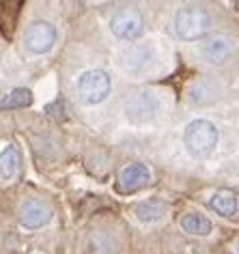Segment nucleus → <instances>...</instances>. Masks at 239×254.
<instances>
[{"label": "nucleus", "instance_id": "0eeeda50", "mask_svg": "<svg viewBox=\"0 0 239 254\" xmlns=\"http://www.w3.org/2000/svg\"><path fill=\"white\" fill-rule=\"evenodd\" d=\"M151 181V170L144 166V164H129L121 170L119 175V192L123 194H134L138 190H142L147 183Z\"/></svg>", "mask_w": 239, "mask_h": 254}, {"label": "nucleus", "instance_id": "9d476101", "mask_svg": "<svg viewBox=\"0 0 239 254\" xmlns=\"http://www.w3.org/2000/svg\"><path fill=\"white\" fill-rule=\"evenodd\" d=\"M233 50H235L233 39H229V37H224V35H218L205 43L203 56L209 63H213V65H222V63L233 54Z\"/></svg>", "mask_w": 239, "mask_h": 254}, {"label": "nucleus", "instance_id": "4468645a", "mask_svg": "<svg viewBox=\"0 0 239 254\" xmlns=\"http://www.w3.org/2000/svg\"><path fill=\"white\" fill-rule=\"evenodd\" d=\"M181 228L190 235H198V237H205V235L211 233V222L200 213H187L183 220H181Z\"/></svg>", "mask_w": 239, "mask_h": 254}, {"label": "nucleus", "instance_id": "f3484780", "mask_svg": "<svg viewBox=\"0 0 239 254\" xmlns=\"http://www.w3.org/2000/svg\"><path fill=\"white\" fill-rule=\"evenodd\" d=\"M235 252H237V254H239V239H237V241H235Z\"/></svg>", "mask_w": 239, "mask_h": 254}, {"label": "nucleus", "instance_id": "f8f14e48", "mask_svg": "<svg viewBox=\"0 0 239 254\" xmlns=\"http://www.w3.org/2000/svg\"><path fill=\"white\" fill-rule=\"evenodd\" d=\"M209 207L222 218H233L237 213V196L229 190H218L216 194H211Z\"/></svg>", "mask_w": 239, "mask_h": 254}, {"label": "nucleus", "instance_id": "dca6fc26", "mask_svg": "<svg viewBox=\"0 0 239 254\" xmlns=\"http://www.w3.org/2000/svg\"><path fill=\"white\" fill-rule=\"evenodd\" d=\"M149 59V50L147 48H131L125 52V67L131 69V71H138L147 65Z\"/></svg>", "mask_w": 239, "mask_h": 254}, {"label": "nucleus", "instance_id": "7ed1b4c3", "mask_svg": "<svg viewBox=\"0 0 239 254\" xmlns=\"http://www.w3.org/2000/svg\"><path fill=\"white\" fill-rule=\"evenodd\" d=\"M108 93H110V78L102 69H91V71H84L80 75L78 95L84 104H89V106L102 104L108 97Z\"/></svg>", "mask_w": 239, "mask_h": 254}, {"label": "nucleus", "instance_id": "2eb2a0df", "mask_svg": "<svg viewBox=\"0 0 239 254\" xmlns=\"http://www.w3.org/2000/svg\"><path fill=\"white\" fill-rule=\"evenodd\" d=\"M33 104V93L28 88H15L2 99V110H20Z\"/></svg>", "mask_w": 239, "mask_h": 254}, {"label": "nucleus", "instance_id": "f257e3e1", "mask_svg": "<svg viewBox=\"0 0 239 254\" xmlns=\"http://www.w3.org/2000/svg\"><path fill=\"white\" fill-rule=\"evenodd\" d=\"M211 28V17L207 9L198 4H187L181 7L175 15V33L183 41H198L209 33Z\"/></svg>", "mask_w": 239, "mask_h": 254}, {"label": "nucleus", "instance_id": "423d86ee", "mask_svg": "<svg viewBox=\"0 0 239 254\" xmlns=\"http://www.w3.org/2000/svg\"><path fill=\"white\" fill-rule=\"evenodd\" d=\"M157 108H160V104H157L155 95L140 91L127 99V104H125V114H127V119L131 123H147V121L155 119Z\"/></svg>", "mask_w": 239, "mask_h": 254}, {"label": "nucleus", "instance_id": "ddd939ff", "mask_svg": "<svg viewBox=\"0 0 239 254\" xmlns=\"http://www.w3.org/2000/svg\"><path fill=\"white\" fill-rule=\"evenodd\" d=\"M17 170H20V153L13 144H7L0 153V177L7 183L17 175Z\"/></svg>", "mask_w": 239, "mask_h": 254}, {"label": "nucleus", "instance_id": "20e7f679", "mask_svg": "<svg viewBox=\"0 0 239 254\" xmlns=\"http://www.w3.org/2000/svg\"><path fill=\"white\" fill-rule=\"evenodd\" d=\"M142 26H144L142 15H140V11L134 9V7L119 9L110 20L112 35L119 37V39H125V41L136 39V37L142 33Z\"/></svg>", "mask_w": 239, "mask_h": 254}, {"label": "nucleus", "instance_id": "39448f33", "mask_svg": "<svg viewBox=\"0 0 239 254\" xmlns=\"http://www.w3.org/2000/svg\"><path fill=\"white\" fill-rule=\"evenodd\" d=\"M56 41V28L50 22L37 20L26 28V35H24V43H26V50L33 54H46L52 50Z\"/></svg>", "mask_w": 239, "mask_h": 254}, {"label": "nucleus", "instance_id": "6e6552de", "mask_svg": "<svg viewBox=\"0 0 239 254\" xmlns=\"http://www.w3.org/2000/svg\"><path fill=\"white\" fill-rule=\"evenodd\" d=\"M17 218H20V224L24 228H41L52 220V209L39 200H26L22 202Z\"/></svg>", "mask_w": 239, "mask_h": 254}, {"label": "nucleus", "instance_id": "f03ea898", "mask_svg": "<svg viewBox=\"0 0 239 254\" xmlns=\"http://www.w3.org/2000/svg\"><path fill=\"white\" fill-rule=\"evenodd\" d=\"M218 140H220L218 127L211 121H205V119L192 121L183 131V144H185L187 153L194 157L209 155L218 147Z\"/></svg>", "mask_w": 239, "mask_h": 254}, {"label": "nucleus", "instance_id": "1a4fd4ad", "mask_svg": "<svg viewBox=\"0 0 239 254\" xmlns=\"http://www.w3.org/2000/svg\"><path fill=\"white\" fill-rule=\"evenodd\" d=\"M220 97V86L209 78H198L196 82H192L190 91H187V99L194 106H205L211 104Z\"/></svg>", "mask_w": 239, "mask_h": 254}, {"label": "nucleus", "instance_id": "9b49d317", "mask_svg": "<svg viewBox=\"0 0 239 254\" xmlns=\"http://www.w3.org/2000/svg\"><path fill=\"white\" fill-rule=\"evenodd\" d=\"M134 213L142 224H153V222H160L168 213V205L164 200H157V198L144 200V202H140V205H136Z\"/></svg>", "mask_w": 239, "mask_h": 254}]
</instances>
